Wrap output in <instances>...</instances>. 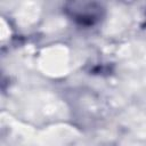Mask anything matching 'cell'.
<instances>
[{
    "instance_id": "obj_1",
    "label": "cell",
    "mask_w": 146,
    "mask_h": 146,
    "mask_svg": "<svg viewBox=\"0 0 146 146\" xmlns=\"http://www.w3.org/2000/svg\"><path fill=\"white\" fill-rule=\"evenodd\" d=\"M71 17L84 25H92L100 18V6L91 2H74L67 8Z\"/></svg>"
}]
</instances>
